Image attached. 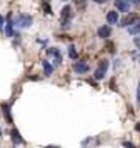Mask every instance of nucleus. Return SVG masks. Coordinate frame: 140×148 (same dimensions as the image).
<instances>
[{
    "instance_id": "obj_1",
    "label": "nucleus",
    "mask_w": 140,
    "mask_h": 148,
    "mask_svg": "<svg viewBox=\"0 0 140 148\" xmlns=\"http://www.w3.org/2000/svg\"><path fill=\"white\" fill-rule=\"evenodd\" d=\"M108 66H109L108 60H102L100 65H99V68H97V69H96V73H94V77L97 79V80H100V79H103V77H105Z\"/></svg>"
},
{
    "instance_id": "obj_2",
    "label": "nucleus",
    "mask_w": 140,
    "mask_h": 148,
    "mask_svg": "<svg viewBox=\"0 0 140 148\" xmlns=\"http://www.w3.org/2000/svg\"><path fill=\"white\" fill-rule=\"evenodd\" d=\"M17 25L20 28H29L32 25V17L28 16V14H20L17 17Z\"/></svg>"
},
{
    "instance_id": "obj_3",
    "label": "nucleus",
    "mask_w": 140,
    "mask_h": 148,
    "mask_svg": "<svg viewBox=\"0 0 140 148\" xmlns=\"http://www.w3.org/2000/svg\"><path fill=\"white\" fill-rule=\"evenodd\" d=\"M69 17H71V6H65L62 9V23H63V26L66 28L69 26Z\"/></svg>"
},
{
    "instance_id": "obj_4",
    "label": "nucleus",
    "mask_w": 140,
    "mask_h": 148,
    "mask_svg": "<svg viewBox=\"0 0 140 148\" xmlns=\"http://www.w3.org/2000/svg\"><path fill=\"white\" fill-rule=\"evenodd\" d=\"M114 6L117 8L120 12H128L129 11V3L126 2V0H115Z\"/></svg>"
},
{
    "instance_id": "obj_5",
    "label": "nucleus",
    "mask_w": 140,
    "mask_h": 148,
    "mask_svg": "<svg viewBox=\"0 0 140 148\" xmlns=\"http://www.w3.org/2000/svg\"><path fill=\"white\" fill-rule=\"evenodd\" d=\"M74 71L79 73V74H83V73L89 71V66H88L85 62H76L74 63Z\"/></svg>"
},
{
    "instance_id": "obj_6",
    "label": "nucleus",
    "mask_w": 140,
    "mask_h": 148,
    "mask_svg": "<svg viewBox=\"0 0 140 148\" xmlns=\"http://www.w3.org/2000/svg\"><path fill=\"white\" fill-rule=\"evenodd\" d=\"M11 140L14 145H20V143H23V139L20 136V133H18V130H11Z\"/></svg>"
},
{
    "instance_id": "obj_7",
    "label": "nucleus",
    "mask_w": 140,
    "mask_h": 148,
    "mask_svg": "<svg viewBox=\"0 0 140 148\" xmlns=\"http://www.w3.org/2000/svg\"><path fill=\"white\" fill-rule=\"evenodd\" d=\"M97 36H99L100 39H106V37H109V36H111V28H109L108 25L100 26L99 29H97Z\"/></svg>"
},
{
    "instance_id": "obj_8",
    "label": "nucleus",
    "mask_w": 140,
    "mask_h": 148,
    "mask_svg": "<svg viewBox=\"0 0 140 148\" xmlns=\"http://www.w3.org/2000/svg\"><path fill=\"white\" fill-rule=\"evenodd\" d=\"M106 20H108V23H111V25L117 23L119 22V12L117 11H108V14H106Z\"/></svg>"
},
{
    "instance_id": "obj_9",
    "label": "nucleus",
    "mask_w": 140,
    "mask_h": 148,
    "mask_svg": "<svg viewBox=\"0 0 140 148\" xmlns=\"http://www.w3.org/2000/svg\"><path fill=\"white\" fill-rule=\"evenodd\" d=\"M128 32H129V34H132V36L140 34V20L134 22L132 25H129V26H128Z\"/></svg>"
},
{
    "instance_id": "obj_10",
    "label": "nucleus",
    "mask_w": 140,
    "mask_h": 148,
    "mask_svg": "<svg viewBox=\"0 0 140 148\" xmlns=\"http://www.w3.org/2000/svg\"><path fill=\"white\" fill-rule=\"evenodd\" d=\"M2 110H3V116H5V119H6L9 123H12V117H11V108H9V105H8V103H2Z\"/></svg>"
},
{
    "instance_id": "obj_11",
    "label": "nucleus",
    "mask_w": 140,
    "mask_h": 148,
    "mask_svg": "<svg viewBox=\"0 0 140 148\" xmlns=\"http://www.w3.org/2000/svg\"><path fill=\"white\" fill-rule=\"evenodd\" d=\"M42 66H43V73H45V76H51L54 71V68H53V65H51L48 60H43L42 62Z\"/></svg>"
},
{
    "instance_id": "obj_12",
    "label": "nucleus",
    "mask_w": 140,
    "mask_h": 148,
    "mask_svg": "<svg viewBox=\"0 0 140 148\" xmlns=\"http://www.w3.org/2000/svg\"><path fill=\"white\" fill-rule=\"evenodd\" d=\"M48 54L53 56V57L57 60L55 63H60V62H62V57H60V51H59L57 48H49V49H48Z\"/></svg>"
},
{
    "instance_id": "obj_13",
    "label": "nucleus",
    "mask_w": 140,
    "mask_h": 148,
    "mask_svg": "<svg viewBox=\"0 0 140 148\" xmlns=\"http://www.w3.org/2000/svg\"><path fill=\"white\" fill-rule=\"evenodd\" d=\"M134 22H136V17L134 16H126L122 22H120V26H129V25H132Z\"/></svg>"
},
{
    "instance_id": "obj_14",
    "label": "nucleus",
    "mask_w": 140,
    "mask_h": 148,
    "mask_svg": "<svg viewBox=\"0 0 140 148\" xmlns=\"http://www.w3.org/2000/svg\"><path fill=\"white\" fill-rule=\"evenodd\" d=\"M5 31H6V36H8V37H12L14 29H12V22H11V20L6 23V29H5Z\"/></svg>"
},
{
    "instance_id": "obj_15",
    "label": "nucleus",
    "mask_w": 140,
    "mask_h": 148,
    "mask_svg": "<svg viewBox=\"0 0 140 148\" xmlns=\"http://www.w3.org/2000/svg\"><path fill=\"white\" fill-rule=\"evenodd\" d=\"M69 57H71V59L77 57V53H76V48H74V46H69Z\"/></svg>"
},
{
    "instance_id": "obj_16",
    "label": "nucleus",
    "mask_w": 140,
    "mask_h": 148,
    "mask_svg": "<svg viewBox=\"0 0 140 148\" xmlns=\"http://www.w3.org/2000/svg\"><path fill=\"white\" fill-rule=\"evenodd\" d=\"M43 9L46 11V14H51V6H49V5L46 3V2H43Z\"/></svg>"
},
{
    "instance_id": "obj_17",
    "label": "nucleus",
    "mask_w": 140,
    "mask_h": 148,
    "mask_svg": "<svg viewBox=\"0 0 140 148\" xmlns=\"http://www.w3.org/2000/svg\"><path fill=\"white\" fill-rule=\"evenodd\" d=\"M137 105L140 106V80H139V88H137Z\"/></svg>"
},
{
    "instance_id": "obj_18",
    "label": "nucleus",
    "mask_w": 140,
    "mask_h": 148,
    "mask_svg": "<svg viewBox=\"0 0 140 148\" xmlns=\"http://www.w3.org/2000/svg\"><path fill=\"white\" fill-rule=\"evenodd\" d=\"M2 28H3V17L0 16V31H2Z\"/></svg>"
},
{
    "instance_id": "obj_19",
    "label": "nucleus",
    "mask_w": 140,
    "mask_h": 148,
    "mask_svg": "<svg viewBox=\"0 0 140 148\" xmlns=\"http://www.w3.org/2000/svg\"><path fill=\"white\" fill-rule=\"evenodd\" d=\"M92 2H96V3H105L106 0H92Z\"/></svg>"
},
{
    "instance_id": "obj_20",
    "label": "nucleus",
    "mask_w": 140,
    "mask_h": 148,
    "mask_svg": "<svg viewBox=\"0 0 140 148\" xmlns=\"http://www.w3.org/2000/svg\"><path fill=\"white\" fill-rule=\"evenodd\" d=\"M129 2H132V3H140V0H129Z\"/></svg>"
},
{
    "instance_id": "obj_21",
    "label": "nucleus",
    "mask_w": 140,
    "mask_h": 148,
    "mask_svg": "<svg viewBox=\"0 0 140 148\" xmlns=\"http://www.w3.org/2000/svg\"><path fill=\"white\" fill-rule=\"evenodd\" d=\"M0 137H2V130H0Z\"/></svg>"
}]
</instances>
